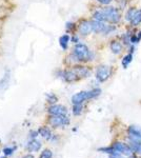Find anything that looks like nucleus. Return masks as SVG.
<instances>
[{"label":"nucleus","instance_id":"412c9836","mask_svg":"<svg viewBox=\"0 0 141 158\" xmlns=\"http://www.w3.org/2000/svg\"><path fill=\"white\" fill-rule=\"evenodd\" d=\"M10 79H11V72H10L9 70H6V72L3 74L2 78L0 79V90H3V89L9 85Z\"/></svg>","mask_w":141,"mask_h":158},{"label":"nucleus","instance_id":"4be33fe9","mask_svg":"<svg viewBox=\"0 0 141 158\" xmlns=\"http://www.w3.org/2000/svg\"><path fill=\"white\" fill-rule=\"evenodd\" d=\"M65 32L68 34H75L77 33V22L75 21H68L65 23Z\"/></svg>","mask_w":141,"mask_h":158},{"label":"nucleus","instance_id":"6ab92c4d","mask_svg":"<svg viewBox=\"0 0 141 158\" xmlns=\"http://www.w3.org/2000/svg\"><path fill=\"white\" fill-rule=\"evenodd\" d=\"M27 149L29 150L30 152H38L41 149V142L36 138L31 139L27 144Z\"/></svg>","mask_w":141,"mask_h":158},{"label":"nucleus","instance_id":"bb28decb","mask_svg":"<svg viewBox=\"0 0 141 158\" xmlns=\"http://www.w3.org/2000/svg\"><path fill=\"white\" fill-rule=\"evenodd\" d=\"M81 37L80 35L78 34V33H75V34H72L71 35V43L72 44H77V43L81 42Z\"/></svg>","mask_w":141,"mask_h":158},{"label":"nucleus","instance_id":"5701e85b","mask_svg":"<svg viewBox=\"0 0 141 158\" xmlns=\"http://www.w3.org/2000/svg\"><path fill=\"white\" fill-rule=\"evenodd\" d=\"M115 2H116V6L122 12H124L125 10L130 6V1H129V0H116Z\"/></svg>","mask_w":141,"mask_h":158},{"label":"nucleus","instance_id":"1a4fd4ad","mask_svg":"<svg viewBox=\"0 0 141 158\" xmlns=\"http://www.w3.org/2000/svg\"><path fill=\"white\" fill-rule=\"evenodd\" d=\"M50 124L56 129H65L70 126L71 118L68 115H53L48 119Z\"/></svg>","mask_w":141,"mask_h":158},{"label":"nucleus","instance_id":"6e6552de","mask_svg":"<svg viewBox=\"0 0 141 158\" xmlns=\"http://www.w3.org/2000/svg\"><path fill=\"white\" fill-rule=\"evenodd\" d=\"M111 146L113 149V153L121 154L123 156H130V155H132L134 153L130 146V143L124 138L114 140L111 143Z\"/></svg>","mask_w":141,"mask_h":158},{"label":"nucleus","instance_id":"0eeeda50","mask_svg":"<svg viewBox=\"0 0 141 158\" xmlns=\"http://www.w3.org/2000/svg\"><path fill=\"white\" fill-rule=\"evenodd\" d=\"M123 138L127 142H141V126L129 124L124 129Z\"/></svg>","mask_w":141,"mask_h":158},{"label":"nucleus","instance_id":"7c9ffc66","mask_svg":"<svg viewBox=\"0 0 141 158\" xmlns=\"http://www.w3.org/2000/svg\"><path fill=\"white\" fill-rule=\"evenodd\" d=\"M127 158H141V155H138V154H135V153H133L132 155L127 156Z\"/></svg>","mask_w":141,"mask_h":158},{"label":"nucleus","instance_id":"f3484780","mask_svg":"<svg viewBox=\"0 0 141 158\" xmlns=\"http://www.w3.org/2000/svg\"><path fill=\"white\" fill-rule=\"evenodd\" d=\"M127 25L131 27L139 29L141 25V7H139V9L137 10V12L135 13V16L133 17V19L131 20V22Z\"/></svg>","mask_w":141,"mask_h":158},{"label":"nucleus","instance_id":"c85d7f7f","mask_svg":"<svg viewBox=\"0 0 141 158\" xmlns=\"http://www.w3.org/2000/svg\"><path fill=\"white\" fill-rule=\"evenodd\" d=\"M15 151V148H4L3 149V154L9 156V155H12Z\"/></svg>","mask_w":141,"mask_h":158},{"label":"nucleus","instance_id":"2f4dec72","mask_svg":"<svg viewBox=\"0 0 141 158\" xmlns=\"http://www.w3.org/2000/svg\"><path fill=\"white\" fill-rule=\"evenodd\" d=\"M23 158H35L33 155H30V154H27V155H25V156Z\"/></svg>","mask_w":141,"mask_h":158},{"label":"nucleus","instance_id":"cd10ccee","mask_svg":"<svg viewBox=\"0 0 141 158\" xmlns=\"http://www.w3.org/2000/svg\"><path fill=\"white\" fill-rule=\"evenodd\" d=\"M39 158H53V152L48 149H45L40 153Z\"/></svg>","mask_w":141,"mask_h":158},{"label":"nucleus","instance_id":"f8f14e48","mask_svg":"<svg viewBox=\"0 0 141 158\" xmlns=\"http://www.w3.org/2000/svg\"><path fill=\"white\" fill-rule=\"evenodd\" d=\"M109 50L113 55L115 56H119L122 55L123 52L125 51V48L123 45V43L121 42V40L119 39V37H114L110 40L109 42Z\"/></svg>","mask_w":141,"mask_h":158},{"label":"nucleus","instance_id":"2eb2a0df","mask_svg":"<svg viewBox=\"0 0 141 158\" xmlns=\"http://www.w3.org/2000/svg\"><path fill=\"white\" fill-rule=\"evenodd\" d=\"M138 7L135 6H130L123 13V21L125 23L129 24L131 22V20L133 19V17L135 16V13L137 12Z\"/></svg>","mask_w":141,"mask_h":158},{"label":"nucleus","instance_id":"9d476101","mask_svg":"<svg viewBox=\"0 0 141 158\" xmlns=\"http://www.w3.org/2000/svg\"><path fill=\"white\" fill-rule=\"evenodd\" d=\"M77 33L82 38L89 37L93 33L92 27V19L82 18L77 22Z\"/></svg>","mask_w":141,"mask_h":158},{"label":"nucleus","instance_id":"a211bd4d","mask_svg":"<svg viewBox=\"0 0 141 158\" xmlns=\"http://www.w3.org/2000/svg\"><path fill=\"white\" fill-rule=\"evenodd\" d=\"M133 59H134V54L126 52V54L121 57V67H122V69H124V70L129 69L131 63L133 62Z\"/></svg>","mask_w":141,"mask_h":158},{"label":"nucleus","instance_id":"20e7f679","mask_svg":"<svg viewBox=\"0 0 141 158\" xmlns=\"http://www.w3.org/2000/svg\"><path fill=\"white\" fill-rule=\"evenodd\" d=\"M92 27H93V33L95 35L102 37H109L111 35L115 34L118 31V25L97 21V20L94 19H92Z\"/></svg>","mask_w":141,"mask_h":158},{"label":"nucleus","instance_id":"b1692460","mask_svg":"<svg viewBox=\"0 0 141 158\" xmlns=\"http://www.w3.org/2000/svg\"><path fill=\"white\" fill-rule=\"evenodd\" d=\"M97 152L101 153V154H106V156L107 155H111L113 154V149H112V146L109 144V146H102V147H99L97 149Z\"/></svg>","mask_w":141,"mask_h":158},{"label":"nucleus","instance_id":"ddd939ff","mask_svg":"<svg viewBox=\"0 0 141 158\" xmlns=\"http://www.w3.org/2000/svg\"><path fill=\"white\" fill-rule=\"evenodd\" d=\"M48 113L50 114V116L53 115H68V110L65 106L62 104H50V106L48 108Z\"/></svg>","mask_w":141,"mask_h":158},{"label":"nucleus","instance_id":"f257e3e1","mask_svg":"<svg viewBox=\"0 0 141 158\" xmlns=\"http://www.w3.org/2000/svg\"><path fill=\"white\" fill-rule=\"evenodd\" d=\"M91 19L97 21L106 22L110 24L119 25L123 20V12L120 11L116 6H106L96 7L92 12Z\"/></svg>","mask_w":141,"mask_h":158},{"label":"nucleus","instance_id":"dca6fc26","mask_svg":"<svg viewBox=\"0 0 141 158\" xmlns=\"http://www.w3.org/2000/svg\"><path fill=\"white\" fill-rule=\"evenodd\" d=\"M70 43H71V35L65 33V34L61 35L59 37V45L60 48L62 49V51H68V47H70Z\"/></svg>","mask_w":141,"mask_h":158},{"label":"nucleus","instance_id":"a878e982","mask_svg":"<svg viewBox=\"0 0 141 158\" xmlns=\"http://www.w3.org/2000/svg\"><path fill=\"white\" fill-rule=\"evenodd\" d=\"M94 2H96L97 4H99L100 6H112L116 0H93Z\"/></svg>","mask_w":141,"mask_h":158},{"label":"nucleus","instance_id":"4468645a","mask_svg":"<svg viewBox=\"0 0 141 158\" xmlns=\"http://www.w3.org/2000/svg\"><path fill=\"white\" fill-rule=\"evenodd\" d=\"M38 133L41 137H43L45 140H48V141H58V138L56 137V135L53 133L52 130L48 127H41L38 130Z\"/></svg>","mask_w":141,"mask_h":158},{"label":"nucleus","instance_id":"9b49d317","mask_svg":"<svg viewBox=\"0 0 141 158\" xmlns=\"http://www.w3.org/2000/svg\"><path fill=\"white\" fill-rule=\"evenodd\" d=\"M71 68L73 69L74 72L79 76V78H80L81 80L92 77L94 74L93 69L89 67V64H85V63H77V64L72 65Z\"/></svg>","mask_w":141,"mask_h":158},{"label":"nucleus","instance_id":"393cba45","mask_svg":"<svg viewBox=\"0 0 141 158\" xmlns=\"http://www.w3.org/2000/svg\"><path fill=\"white\" fill-rule=\"evenodd\" d=\"M47 101L50 104H55L58 101V96L54 93H48L47 94Z\"/></svg>","mask_w":141,"mask_h":158},{"label":"nucleus","instance_id":"aec40b11","mask_svg":"<svg viewBox=\"0 0 141 158\" xmlns=\"http://www.w3.org/2000/svg\"><path fill=\"white\" fill-rule=\"evenodd\" d=\"M84 110H85V104H72V114L76 117L82 115Z\"/></svg>","mask_w":141,"mask_h":158},{"label":"nucleus","instance_id":"f03ea898","mask_svg":"<svg viewBox=\"0 0 141 158\" xmlns=\"http://www.w3.org/2000/svg\"><path fill=\"white\" fill-rule=\"evenodd\" d=\"M71 54L74 56L76 63H89L93 62L96 58L95 52L89 49V47L84 42H79L73 45V49L71 51Z\"/></svg>","mask_w":141,"mask_h":158},{"label":"nucleus","instance_id":"423d86ee","mask_svg":"<svg viewBox=\"0 0 141 158\" xmlns=\"http://www.w3.org/2000/svg\"><path fill=\"white\" fill-rule=\"evenodd\" d=\"M55 75L58 79H60L61 81L65 83H68V85L78 82L81 80L71 67H68V69H59L55 72Z\"/></svg>","mask_w":141,"mask_h":158},{"label":"nucleus","instance_id":"39448f33","mask_svg":"<svg viewBox=\"0 0 141 158\" xmlns=\"http://www.w3.org/2000/svg\"><path fill=\"white\" fill-rule=\"evenodd\" d=\"M114 75V67L106 63H100L96 67L94 71V77L95 80L98 83H106L112 78Z\"/></svg>","mask_w":141,"mask_h":158},{"label":"nucleus","instance_id":"7ed1b4c3","mask_svg":"<svg viewBox=\"0 0 141 158\" xmlns=\"http://www.w3.org/2000/svg\"><path fill=\"white\" fill-rule=\"evenodd\" d=\"M102 90L100 86H95L89 90H82L74 94L71 98L72 104H85L86 102L100 97Z\"/></svg>","mask_w":141,"mask_h":158},{"label":"nucleus","instance_id":"c756f323","mask_svg":"<svg viewBox=\"0 0 141 158\" xmlns=\"http://www.w3.org/2000/svg\"><path fill=\"white\" fill-rule=\"evenodd\" d=\"M107 158H127V156H123V155L117 154V153H113L111 155H107Z\"/></svg>","mask_w":141,"mask_h":158}]
</instances>
